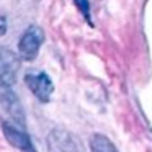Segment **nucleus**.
<instances>
[{
	"mask_svg": "<svg viewBox=\"0 0 152 152\" xmlns=\"http://www.w3.org/2000/svg\"><path fill=\"white\" fill-rule=\"evenodd\" d=\"M48 152H85V149L74 132L64 128H54L48 134Z\"/></svg>",
	"mask_w": 152,
	"mask_h": 152,
	"instance_id": "obj_1",
	"label": "nucleus"
},
{
	"mask_svg": "<svg viewBox=\"0 0 152 152\" xmlns=\"http://www.w3.org/2000/svg\"><path fill=\"white\" fill-rule=\"evenodd\" d=\"M44 41V31L39 26H30L26 28L23 34L20 38V43H18V51H20V56L25 61H33L34 57L39 53V48Z\"/></svg>",
	"mask_w": 152,
	"mask_h": 152,
	"instance_id": "obj_2",
	"label": "nucleus"
},
{
	"mask_svg": "<svg viewBox=\"0 0 152 152\" xmlns=\"http://www.w3.org/2000/svg\"><path fill=\"white\" fill-rule=\"evenodd\" d=\"M18 69H20L18 56L8 48L0 46V85L10 88L17 80Z\"/></svg>",
	"mask_w": 152,
	"mask_h": 152,
	"instance_id": "obj_3",
	"label": "nucleus"
},
{
	"mask_svg": "<svg viewBox=\"0 0 152 152\" xmlns=\"http://www.w3.org/2000/svg\"><path fill=\"white\" fill-rule=\"evenodd\" d=\"M25 82H26L28 88L36 95L38 100H41V102H49L51 93L54 92V85L51 82V79L44 72L26 74Z\"/></svg>",
	"mask_w": 152,
	"mask_h": 152,
	"instance_id": "obj_4",
	"label": "nucleus"
},
{
	"mask_svg": "<svg viewBox=\"0 0 152 152\" xmlns=\"http://www.w3.org/2000/svg\"><path fill=\"white\" fill-rule=\"evenodd\" d=\"M0 103L4 106V110L7 111V115L10 116L13 121H17L21 128L26 126V118H25V111H23V106H21L20 100L17 98L13 92L7 87L2 88L0 92Z\"/></svg>",
	"mask_w": 152,
	"mask_h": 152,
	"instance_id": "obj_5",
	"label": "nucleus"
},
{
	"mask_svg": "<svg viewBox=\"0 0 152 152\" xmlns=\"http://www.w3.org/2000/svg\"><path fill=\"white\" fill-rule=\"evenodd\" d=\"M2 131H4V136L8 141V144H12L15 149H20L21 152H36L28 134H25L18 128H13L12 124H4Z\"/></svg>",
	"mask_w": 152,
	"mask_h": 152,
	"instance_id": "obj_6",
	"label": "nucleus"
},
{
	"mask_svg": "<svg viewBox=\"0 0 152 152\" xmlns=\"http://www.w3.org/2000/svg\"><path fill=\"white\" fill-rule=\"evenodd\" d=\"M90 149L92 152H118L111 141L103 134H93L90 137Z\"/></svg>",
	"mask_w": 152,
	"mask_h": 152,
	"instance_id": "obj_7",
	"label": "nucleus"
},
{
	"mask_svg": "<svg viewBox=\"0 0 152 152\" xmlns=\"http://www.w3.org/2000/svg\"><path fill=\"white\" fill-rule=\"evenodd\" d=\"M74 2H75L77 8L80 10V13L87 18V21L92 23V20H90V4H88V0H74Z\"/></svg>",
	"mask_w": 152,
	"mask_h": 152,
	"instance_id": "obj_8",
	"label": "nucleus"
}]
</instances>
